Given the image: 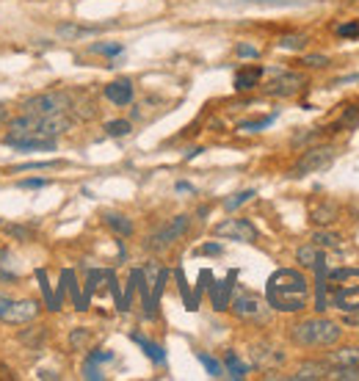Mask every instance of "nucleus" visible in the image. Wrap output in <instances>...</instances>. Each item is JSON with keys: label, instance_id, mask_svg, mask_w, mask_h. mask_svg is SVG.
<instances>
[{"label": "nucleus", "instance_id": "obj_1", "mask_svg": "<svg viewBox=\"0 0 359 381\" xmlns=\"http://www.w3.org/2000/svg\"><path fill=\"white\" fill-rule=\"evenodd\" d=\"M318 268V312L338 307L340 312H359V268H338L324 274Z\"/></svg>", "mask_w": 359, "mask_h": 381}, {"label": "nucleus", "instance_id": "obj_2", "mask_svg": "<svg viewBox=\"0 0 359 381\" xmlns=\"http://www.w3.org/2000/svg\"><path fill=\"white\" fill-rule=\"evenodd\" d=\"M310 282L296 268H279L268 279V307L277 312H299L307 307Z\"/></svg>", "mask_w": 359, "mask_h": 381}, {"label": "nucleus", "instance_id": "obj_3", "mask_svg": "<svg viewBox=\"0 0 359 381\" xmlns=\"http://www.w3.org/2000/svg\"><path fill=\"white\" fill-rule=\"evenodd\" d=\"M72 127V116L69 114H55V116H30L22 114L17 119L8 122V133H6V144H22V141H44V139H55L61 133H67Z\"/></svg>", "mask_w": 359, "mask_h": 381}, {"label": "nucleus", "instance_id": "obj_4", "mask_svg": "<svg viewBox=\"0 0 359 381\" xmlns=\"http://www.w3.org/2000/svg\"><path fill=\"white\" fill-rule=\"evenodd\" d=\"M343 329L329 318H310L290 329V340L301 348H326L340 340Z\"/></svg>", "mask_w": 359, "mask_h": 381}, {"label": "nucleus", "instance_id": "obj_5", "mask_svg": "<svg viewBox=\"0 0 359 381\" xmlns=\"http://www.w3.org/2000/svg\"><path fill=\"white\" fill-rule=\"evenodd\" d=\"M69 108H72L69 91H44L22 103V114H30V116H55V114H67Z\"/></svg>", "mask_w": 359, "mask_h": 381}, {"label": "nucleus", "instance_id": "obj_6", "mask_svg": "<svg viewBox=\"0 0 359 381\" xmlns=\"http://www.w3.org/2000/svg\"><path fill=\"white\" fill-rule=\"evenodd\" d=\"M232 315L240 318V321H249V324H263L268 318V307L265 301L257 296V293H249V290H238L232 304H229Z\"/></svg>", "mask_w": 359, "mask_h": 381}, {"label": "nucleus", "instance_id": "obj_7", "mask_svg": "<svg viewBox=\"0 0 359 381\" xmlns=\"http://www.w3.org/2000/svg\"><path fill=\"white\" fill-rule=\"evenodd\" d=\"M188 227H191V215H175L166 227H161L155 235H150L147 238V249L150 251H164V249H169L175 240H180L185 232H188Z\"/></svg>", "mask_w": 359, "mask_h": 381}, {"label": "nucleus", "instance_id": "obj_8", "mask_svg": "<svg viewBox=\"0 0 359 381\" xmlns=\"http://www.w3.org/2000/svg\"><path fill=\"white\" fill-rule=\"evenodd\" d=\"M42 312V304L36 299H17V301H8L0 312V321L8 324V326H25L30 321H36Z\"/></svg>", "mask_w": 359, "mask_h": 381}, {"label": "nucleus", "instance_id": "obj_9", "mask_svg": "<svg viewBox=\"0 0 359 381\" xmlns=\"http://www.w3.org/2000/svg\"><path fill=\"white\" fill-rule=\"evenodd\" d=\"M335 155H338L335 147H313V150H307V152L296 161L293 177H304V175H313V172H321V169L332 166Z\"/></svg>", "mask_w": 359, "mask_h": 381}, {"label": "nucleus", "instance_id": "obj_10", "mask_svg": "<svg viewBox=\"0 0 359 381\" xmlns=\"http://www.w3.org/2000/svg\"><path fill=\"white\" fill-rule=\"evenodd\" d=\"M216 238H229V240H240V243H254L257 240V229L249 218H227L221 224H216Z\"/></svg>", "mask_w": 359, "mask_h": 381}, {"label": "nucleus", "instance_id": "obj_11", "mask_svg": "<svg viewBox=\"0 0 359 381\" xmlns=\"http://www.w3.org/2000/svg\"><path fill=\"white\" fill-rule=\"evenodd\" d=\"M301 86H307L304 75H299V72H282L279 78H274V80L265 86V94H268V97H293Z\"/></svg>", "mask_w": 359, "mask_h": 381}, {"label": "nucleus", "instance_id": "obj_12", "mask_svg": "<svg viewBox=\"0 0 359 381\" xmlns=\"http://www.w3.org/2000/svg\"><path fill=\"white\" fill-rule=\"evenodd\" d=\"M105 100L114 103V105H128V103H133V83H130L128 78H119V80L108 83V86H105Z\"/></svg>", "mask_w": 359, "mask_h": 381}, {"label": "nucleus", "instance_id": "obj_13", "mask_svg": "<svg viewBox=\"0 0 359 381\" xmlns=\"http://www.w3.org/2000/svg\"><path fill=\"white\" fill-rule=\"evenodd\" d=\"M252 357H254V365H257V368H271V365H282V362H285V354L277 351V348H271V346H265V343L254 346V348H252Z\"/></svg>", "mask_w": 359, "mask_h": 381}, {"label": "nucleus", "instance_id": "obj_14", "mask_svg": "<svg viewBox=\"0 0 359 381\" xmlns=\"http://www.w3.org/2000/svg\"><path fill=\"white\" fill-rule=\"evenodd\" d=\"M260 78H263V67H243L235 72V89L252 91L254 86H260Z\"/></svg>", "mask_w": 359, "mask_h": 381}, {"label": "nucleus", "instance_id": "obj_15", "mask_svg": "<svg viewBox=\"0 0 359 381\" xmlns=\"http://www.w3.org/2000/svg\"><path fill=\"white\" fill-rule=\"evenodd\" d=\"M329 376V368L324 362H304L290 379L293 381H318V379H326Z\"/></svg>", "mask_w": 359, "mask_h": 381}, {"label": "nucleus", "instance_id": "obj_16", "mask_svg": "<svg viewBox=\"0 0 359 381\" xmlns=\"http://www.w3.org/2000/svg\"><path fill=\"white\" fill-rule=\"evenodd\" d=\"M103 218H105V224H108L116 235H122V238H130V235H133V221H130L125 213L108 210V213H103Z\"/></svg>", "mask_w": 359, "mask_h": 381}, {"label": "nucleus", "instance_id": "obj_17", "mask_svg": "<svg viewBox=\"0 0 359 381\" xmlns=\"http://www.w3.org/2000/svg\"><path fill=\"white\" fill-rule=\"evenodd\" d=\"M326 362H329V365H335V368H346V365H359V348H357V346H351V348H340V351H332V354L326 357Z\"/></svg>", "mask_w": 359, "mask_h": 381}, {"label": "nucleus", "instance_id": "obj_18", "mask_svg": "<svg viewBox=\"0 0 359 381\" xmlns=\"http://www.w3.org/2000/svg\"><path fill=\"white\" fill-rule=\"evenodd\" d=\"M313 243L324 251V249H329V251H338V249H343V238L338 235V232H326V229H321V232H315L313 235Z\"/></svg>", "mask_w": 359, "mask_h": 381}, {"label": "nucleus", "instance_id": "obj_19", "mask_svg": "<svg viewBox=\"0 0 359 381\" xmlns=\"http://www.w3.org/2000/svg\"><path fill=\"white\" fill-rule=\"evenodd\" d=\"M310 215H313V221H315V224H332V221L338 218V204H335V202H329V204L324 202V204L313 207V213H310Z\"/></svg>", "mask_w": 359, "mask_h": 381}, {"label": "nucleus", "instance_id": "obj_20", "mask_svg": "<svg viewBox=\"0 0 359 381\" xmlns=\"http://www.w3.org/2000/svg\"><path fill=\"white\" fill-rule=\"evenodd\" d=\"M296 260H299L301 265L313 268V265H318V263H321V249H318L315 243H310V246H301V249L296 251Z\"/></svg>", "mask_w": 359, "mask_h": 381}, {"label": "nucleus", "instance_id": "obj_21", "mask_svg": "<svg viewBox=\"0 0 359 381\" xmlns=\"http://www.w3.org/2000/svg\"><path fill=\"white\" fill-rule=\"evenodd\" d=\"M14 150H22V152H53V150H55V139H44V141H22V144H14Z\"/></svg>", "mask_w": 359, "mask_h": 381}, {"label": "nucleus", "instance_id": "obj_22", "mask_svg": "<svg viewBox=\"0 0 359 381\" xmlns=\"http://www.w3.org/2000/svg\"><path fill=\"white\" fill-rule=\"evenodd\" d=\"M229 290H232V276L213 290V304H216V310H227V307H229Z\"/></svg>", "mask_w": 359, "mask_h": 381}, {"label": "nucleus", "instance_id": "obj_23", "mask_svg": "<svg viewBox=\"0 0 359 381\" xmlns=\"http://www.w3.org/2000/svg\"><path fill=\"white\" fill-rule=\"evenodd\" d=\"M224 365H227V371H229V376H232V379H243V376L249 373V368H246V365H243V362H240V360L232 354V351H227V357H224Z\"/></svg>", "mask_w": 359, "mask_h": 381}, {"label": "nucleus", "instance_id": "obj_24", "mask_svg": "<svg viewBox=\"0 0 359 381\" xmlns=\"http://www.w3.org/2000/svg\"><path fill=\"white\" fill-rule=\"evenodd\" d=\"M44 335H47V329H44V326H33L30 332H22V335H19V343H22V346H33V348H36V346L44 340Z\"/></svg>", "mask_w": 359, "mask_h": 381}, {"label": "nucleus", "instance_id": "obj_25", "mask_svg": "<svg viewBox=\"0 0 359 381\" xmlns=\"http://www.w3.org/2000/svg\"><path fill=\"white\" fill-rule=\"evenodd\" d=\"M58 33H61L64 39H78V36H91V33H97V28H80V25H61V28H58Z\"/></svg>", "mask_w": 359, "mask_h": 381}, {"label": "nucleus", "instance_id": "obj_26", "mask_svg": "<svg viewBox=\"0 0 359 381\" xmlns=\"http://www.w3.org/2000/svg\"><path fill=\"white\" fill-rule=\"evenodd\" d=\"M133 127H130V122L128 119H114V122H108L105 125V133L108 136H114V139H122V136H128Z\"/></svg>", "mask_w": 359, "mask_h": 381}, {"label": "nucleus", "instance_id": "obj_27", "mask_svg": "<svg viewBox=\"0 0 359 381\" xmlns=\"http://www.w3.org/2000/svg\"><path fill=\"white\" fill-rule=\"evenodd\" d=\"M133 340H136V343H139V346H141V348L147 351V357H150L152 362H164V351H161V348H158L155 343H150V340H144L141 335H133Z\"/></svg>", "mask_w": 359, "mask_h": 381}, {"label": "nucleus", "instance_id": "obj_28", "mask_svg": "<svg viewBox=\"0 0 359 381\" xmlns=\"http://www.w3.org/2000/svg\"><path fill=\"white\" fill-rule=\"evenodd\" d=\"M279 47H282V50H304V47H307V36H301V33L282 36V39H279Z\"/></svg>", "mask_w": 359, "mask_h": 381}, {"label": "nucleus", "instance_id": "obj_29", "mask_svg": "<svg viewBox=\"0 0 359 381\" xmlns=\"http://www.w3.org/2000/svg\"><path fill=\"white\" fill-rule=\"evenodd\" d=\"M8 263H11V251L0 249V282H17V274L8 271Z\"/></svg>", "mask_w": 359, "mask_h": 381}, {"label": "nucleus", "instance_id": "obj_30", "mask_svg": "<svg viewBox=\"0 0 359 381\" xmlns=\"http://www.w3.org/2000/svg\"><path fill=\"white\" fill-rule=\"evenodd\" d=\"M196 360H199V362L207 368V373H210L213 379H221V376H224V368H221V365H218L213 357H207V354H202V351H199V354H196Z\"/></svg>", "mask_w": 359, "mask_h": 381}, {"label": "nucleus", "instance_id": "obj_31", "mask_svg": "<svg viewBox=\"0 0 359 381\" xmlns=\"http://www.w3.org/2000/svg\"><path fill=\"white\" fill-rule=\"evenodd\" d=\"M252 196H254V190H252V188H249V190H240V193H235V196H229V199L224 202V207H227V210L232 213V210H238L240 204H246V202H249Z\"/></svg>", "mask_w": 359, "mask_h": 381}, {"label": "nucleus", "instance_id": "obj_32", "mask_svg": "<svg viewBox=\"0 0 359 381\" xmlns=\"http://www.w3.org/2000/svg\"><path fill=\"white\" fill-rule=\"evenodd\" d=\"M332 379L338 381H359V365H346V368H338L335 373H329Z\"/></svg>", "mask_w": 359, "mask_h": 381}, {"label": "nucleus", "instance_id": "obj_33", "mask_svg": "<svg viewBox=\"0 0 359 381\" xmlns=\"http://www.w3.org/2000/svg\"><path fill=\"white\" fill-rule=\"evenodd\" d=\"M61 166L58 161H36V163H19V166H11L8 172H30V169H55Z\"/></svg>", "mask_w": 359, "mask_h": 381}, {"label": "nucleus", "instance_id": "obj_34", "mask_svg": "<svg viewBox=\"0 0 359 381\" xmlns=\"http://www.w3.org/2000/svg\"><path fill=\"white\" fill-rule=\"evenodd\" d=\"M271 122H274V116H265V119H254V122H240V125H238V130H246V133H257V130L268 127Z\"/></svg>", "mask_w": 359, "mask_h": 381}, {"label": "nucleus", "instance_id": "obj_35", "mask_svg": "<svg viewBox=\"0 0 359 381\" xmlns=\"http://www.w3.org/2000/svg\"><path fill=\"white\" fill-rule=\"evenodd\" d=\"M125 47L122 44H91V53H100V55H119Z\"/></svg>", "mask_w": 359, "mask_h": 381}, {"label": "nucleus", "instance_id": "obj_36", "mask_svg": "<svg viewBox=\"0 0 359 381\" xmlns=\"http://www.w3.org/2000/svg\"><path fill=\"white\" fill-rule=\"evenodd\" d=\"M338 36H349V39H357V36H359V19H357V22H346V25H338Z\"/></svg>", "mask_w": 359, "mask_h": 381}, {"label": "nucleus", "instance_id": "obj_37", "mask_svg": "<svg viewBox=\"0 0 359 381\" xmlns=\"http://www.w3.org/2000/svg\"><path fill=\"white\" fill-rule=\"evenodd\" d=\"M86 340H89V329H75V332L69 335V343H72V348H80V346H86Z\"/></svg>", "mask_w": 359, "mask_h": 381}, {"label": "nucleus", "instance_id": "obj_38", "mask_svg": "<svg viewBox=\"0 0 359 381\" xmlns=\"http://www.w3.org/2000/svg\"><path fill=\"white\" fill-rule=\"evenodd\" d=\"M235 53H238L240 58H257V55H260V50H257L254 44H238Z\"/></svg>", "mask_w": 359, "mask_h": 381}, {"label": "nucleus", "instance_id": "obj_39", "mask_svg": "<svg viewBox=\"0 0 359 381\" xmlns=\"http://www.w3.org/2000/svg\"><path fill=\"white\" fill-rule=\"evenodd\" d=\"M301 64H307V67H326L329 64V58L326 55H304V61Z\"/></svg>", "mask_w": 359, "mask_h": 381}, {"label": "nucleus", "instance_id": "obj_40", "mask_svg": "<svg viewBox=\"0 0 359 381\" xmlns=\"http://www.w3.org/2000/svg\"><path fill=\"white\" fill-rule=\"evenodd\" d=\"M108 360H114V354H111V351H94V354H89V360H86V362L100 365V362H108Z\"/></svg>", "mask_w": 359, "mask_h": 381}, {"label": "nucleus", "instance_id": "obj_41", "mask_svg": "<svg viewBox=\"0 0 359 381\" xmlns=\"http://www.w3.org/2000/svg\"><path fill=\"white\" fill-rule=\"evenodd\" d=\"M6 235H14V238H19V240H30V232L22 229V227H6Z\"/></svg>", "mask_w": 359, "mask_h": 381}, {"label": "nucleus", "instance_id": "obj_42", "mask_svg": "<svg viewBox=\"0 0 359 381\" xmlns=\"http://www.w3.org/2000/svg\"><path fill=\"white\" fill-rule=\"evenodd\" d=\"M224 249H221V243H207V246H202L199 249V254H221Z\"/></svg>", "mask_w": 359, "mask_h": 381}, {"label": "nucleus", "instance_id": "obj_43", "mask_svg": "<svg viewBox=\"0 0 359 381\" xmlns=\"http://www.w3.org/2000/svg\"><path fill=\"white\" fill-rule=\"evenodd\" d=\"M47 186V180H22L19 183V188H44Z\"/></svg>", "mask_w": 359, "mask_h": 381}, {"label": "nucleus", "instance_id": "obj_44", "mask_svg": "<svg viewBox=\"0 0 359 381\" xmlns=\"http://www.w3.org/2000/svg\"><path fill=\"white\" fill-rule=\"evenodd\" d=\"M6 119H8V108H6L3 103H0V127L6 125Z\"/></svg>", "mask_w": 359, "mask_h": 381}, {"label": "nucleus", "instance_id": "obj_45", "mask_svg": "<svg viewBox=\"0 0 359 381\" xmlns=\"http://www.w3.org/2000/svg\"><path fill=\"white\" fill-rule=\"evenodd\" d=\"M8 301H11V299H8V296H3V293H0V312H3V307H6V304H8Z\"/></svg>", "mask_w": 359, "mask_h": 381}, {"label": "nucleus", "instance_id": "obj_46", "mask_svg": "<svg viewBox=\"0 0 359 381\" xmlns=\"http://www.w3.org/2000/svg\"><path fill=\"white\" fill-rule=\"evenodd\" d=\"M177 190H193V188H191L188 183H177Z\"/></svg>", "mask_w": 359, "mask_h": 381}]
</instances>
